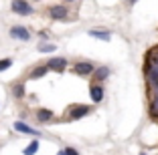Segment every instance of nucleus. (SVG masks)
<instances>
[{
  "instance_id": "nucleus-9",
  "label": "nucleus",
  "mask_w": 158,
  "mask_h": 155,
  "mask_svg": "<svg viewBox=\"0 0 158 155\" xmlns=\"http://www.w3.org/2000/svg\"><path fill=\"white\" fill-rule=\"evenodd\" d=\"M14 129H16V131H20V133H27V135H35V137L39 135L37 129H33V127H28V125H24L23 121H16V123H14Z\"/></svg>"
},
{
  "instance_id": "nucleus-18",
  "label": "nucleus",
  "mask_w": 158,
  "mask_h": 155,
  "mask_svg": "<svg viewBox=\"0 0 158 155\" xmlns=\"http://www.w3.org/2000/svg\"><path fill=\"white\" fill-rule=\"evenodd\" d=\"M63 151H65L67 155H79V153H77V149H73V147H65Z\"/></svg>"
},
{
  "instance_id": "nucleus-19",
  "label": "nucleus",
  "mask_w": 158,
  "mask_h": 155,
  "mask_svg": "<svg viewBox=\"0 0 158 155\" xmlns=\"http://www.w3.org/2000/svg\"><path fill=\"white\" fill-rule=\"evenodd\" d=\"M57 155H67V153H65V151H59V153H57Z\"/></svg>"
},
{
  "instance_id": "nucleus-2",
  "label": "nucleus",
  "mask_w": 158,
  "mask_h": 155,
  "mask_svg": "<svg viewBox=\"0 0 158 155\" xmlns=\"http://www.w3.org/2000/svg\"><path fill=\"white\" fill-rule=\"evenodd\" d=\"M47 67H49V71H57V73H63L67 67V59H63V56H55V59H51L49 63H47Z\"/></svg>"
},
{
  "instance_id": "nucleus-21",
  "label": "nucleus",
  "mask_w": 158,
  "mask_h": 155,
  "mask_svg": "<svg viewBox=\"0 0 158 155\" xmlns=\"http://www.w3.org/2000/svg\"><path fill=\"white\" fill-rule=\"evenodd\" d=\"M130 2H136V0H130Z\"/></svg>"
},
{
  "instance_id": "nucleus-13",
  "label": "nucleus",
  "mask_w": 158,
  "mask_h": 155,
  "mask_svg": "<svg viewBox=\"0 0 158 155\" xmlns=\"http://www.w3.org/2000/svg\"><path fill=\"white\" fill-rule=\"evenodd\" d=\"M89 37H95V38H102V41H110V32L106 30H89Z\"/></svg>"
},
{
  "instance_id": "nucleus-15",
  "label": "nucleus",
  "mask_w": 158,
  "mask_h": 155,
  "mask_svg": "<svg viewBox=\"0 0 158 155\" xmlns=\"http://www.w3.org/2000/svg\"><path fill=\"white\" fill-rule=\"evenodd\" d=\"M37 151H39V141H37V139H35V141L31 143V145H28L27 149H24V155H35V153H37Z\"/></svg>"
},
{
  "instance_id": "nucleus-1",
  "label": "nucleus",
  "mask_w": 158,
  "mask_h": 155,
  "mask_svg": "<svg viewBox=\"0 0 158 155\" xmlns=\"http://www.w3.org/2000/svg\"><path fill=\"white\" fill-rule=\"evenodd\" d=\"M12 12L20 14V16H28V14L33 12V8H31V4H28L27 0H12Z\"/></svg>"
},
{
  "instance_id": "nucleus-7",
  "label": "nucleus",
  "mask_w": 158,
  "mask_h": 155,
  "mask_svg": "<svg viewBox=\"0 0 158 155\" xmlns=\"http://www.w3.org/2000/svg\"><path fill=\"white\" fill-rule=\"evenodd\" d=\"M87 113H89V107L87 105H77V107L71 109V119H81V117H85Z\"/></svg>"
},
{
  "instance_id": "nucleus-5",
  "label": "nucleus",
  "mask_w": 158,
  "mask_h": 155,
  "mask_svg": "<svg viewBox=\"0 0 158 155\" xmlns=\"http://www.w3.org/2000/svg\"><path fill=\"white\" fill-rule=\"evenodd\" d=\"M152 85V95H150V111L152 115H158V83H150Z\"/></svg>"
},
{
  "instance_id": "nucleus-16",
  "label": "nucleus",
  "mask_w": 158,
  "mask_h": 155,
  "mask_svg": "<svg viewBox=\"0 0 158 155\" xmlns=\"http://www.w3.org/2000/svg\"><path fill=\"white\" fill-rule=\"evenodd\" d=\"M39 50H41V52H53V50H55V45H39Z\"/></svg>"
},
{
  "instance_id": "nucleus-8",
  "label": "nucleus",
  "mask_w": 158,
  "mask_h": 155,
  "mask_svg": "<svg viewBox=\"0 0 158 155\" xmlns=\"http://www.w3.org/2000/svg\"><path fill=\"white\" fill-rule=\"evenodd\" d=\"M89 95H91L93 103H99V101L103 99V89L99 87V85H91V87H89Z\"/></svg>"
},
{
  "instance_id": "nucleus-22",
  "label": "nucleus",
  "mask_w": 158,
  "mask_h": 155,
  "mask_svg": "<svg viewBox=\"0 0 158 155\" xmlns=\"http://www.w3.org/2000/svg\"><path fill=\"white\" fill-rule=\"evenodd\" d=\"M140 155H146V153H140Z\"/></svg>"
},
{
  "instance_id": "nucleus-10",
  "label": "nucleus",
  "mask_w": 158,
  "mask_h": 155,
  "mask_svg": "<svg viewBox=\"0 0 158 155\" xmlns=\"http://www.w3.org/2000/svg\"><path fill=\"white\" fill-rule=\"evenodd\" d=\"M37 119L41 121V123H47V121H51V119H53V111H49V109H39L37 111Z\"/></svg>"
},
{
  "instance_id": "nucleus-17",
  "label": "nucleus",
  "mask_w": 158,
  "mask_h": 155,
  "mask_svg": "<svg viewBox=\"0 0 158 155\" xmlns=\"http://www.w3.org/2000/svg\"><path fill=\"white\" fill-rule=\"evenodd\" d=\"M10 64H12V59H4V60H0V73H2V71H6V68H8Z\"/></svg>"
},
{
  "instance_id": "nucleus-14",
  "label": "nucleus",
  "mask_w": 158,
  "mask_h": 155,
  "mask_svg": "<svg viewBox=\"0 0 158 155\" xmlns=\"http://www.w3.org/2000/svg\"><path fill=\"white\" fill-rule=\"evenodd\" d=\"M12 95L16 97V99H23L24 97V85L23 83H16V85L12 87Z\"/></svg>"
},
{
  "instance_id": "nucleus-6",
  "label": "nucleus",
  "mask_w": 158,
  "mask_h": 155,
  "mask_svg": "<svg viewBox=\"0 0 158 155\" xmlns=\"http://www.w3.org/2000/svg\"><path fill=\"white\" fill-rule=\"evenodd\" d=\"M93 71H95V67H93L91 63H77L75 64V73L81 75V77H87V75H91Z\"/></svg>"
},
{
  "instance_id": "nucleus-3",
  "label": "nucleus",
  "mask_w": 158,
  "mask_h": 155,
  "mask_svg": "<svg viewBox=\"0 0 158 155\" xmlns=\"http://www.w3.org/2000/svg\"><path fill=\"white\" fill-rule=\"evenodd\" d=\"M49 16H51L53 20H65L67 16H69V12H67V8L65 6H51L49 8Z\"/></svg>"
},
{
  "instance_id": "nucleus-12",
  "label": "nucleus",
  "mask_w": 158,
  "mask_h": 155,
  "mask_svg": "<svg viewBox=\"0 0 158 155\" xmlns=\"http://www.w3.org/2000/svg\"><path fill=\"white\" fill-rule=\"evenodd\" d=\"M47 71H49V67H37V68H33V71H31V77L33 79H41V77H45L47 75Z\"/></svg>"
},
{
  "instance_id": "nucleus-20",
  "label": "nucleus",
  "mask_w": 158,
  "mask_h": 155,
  "mask_svg": "<svg viewBox=\"0 0 158 155\" xmlns=\"http://www.w3.org/2000/svg\"><path fill=\"white\" fill-rule=\"evenodd\" d=\"M65 2H75V0H65Z\"/></svg>"
},
{
  "instance_id": "nucleus-11",
  "label": "nucleus",
  "mask_w": 158,
  "mask_h": 155,
  "mask_svg": "<svg viewBox=\"0 0 158 155\" xmlns=\"http://www.w3.org/2000/svg\"><path fill=\"white\" fill-rule=\"evenodd\" d=\"M93 73H95V79H98V81H103V79L110 77V73H112V71H110L107 67H98Z\"/></svg>"
},
{
  "instance_id": "nucleus-4",
  "label": "nucleus",
  "mask_w": 158,
  "mask_h": 155,
  "mask_svg": "<svg viewBox=\"0 0 158 155\" xmlns=\"http://www.w3.org/2000/svg\"><path fill=\"white\" fill-rule=\"evenodd\" d=\"M10 37L19 38V41H28V38H31V32H28L24 26H12L10 28Z\"/></svg>"
}]
</instances>
